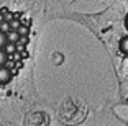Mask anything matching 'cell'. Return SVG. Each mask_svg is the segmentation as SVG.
Returning <instances> with one entry per match:
<instances>
[{
  "mask_svg": "<svg viewBox=\"0 0 128 126\" xmlns=\"http://www.w3.org/2000/svg\"><path fill=\"white\" fill-rule=\"evenodd\" d=\"M12 77H13V74H12L10 69L5 67V66H0V85H7V84H10Z\"/></svg>",
  "mask_w": 128,
  "mask_h": 126,
  "instance_id": "1",
  "label": "cell"
},
{
  "mask_svg": "<svg viewBox=\"0 0 128 126\" xmlns=\"http://www.w3.org/2000/svg\"><path fill=\"white\" fill-rule=\"evenodd\" d=\"M118 49H120V52H123L125 56H128V34L120 39V43H118Z\"/></svg>",
  "mask_w": 128,
  "mask_h": 126,
  "instance_id": "2",
  "label": "cell"
},
{
  "mask_svg": "<svg viewBox=\"0 0 128 126\" xmlns=\"http://www.w3.org/2000/svg\"><path fill=\"white\" fill-rule=\"evenodd\" d=\"M7 39H8V43H18L20 41V33L16 30H10L7 33Z\"/></svg>",
  "mask_w": 128,
  "mask_h": 126,
  "instance_id": "3",
  "label": "cell"
},
{
  "mask_svg": "<svg viewBox=\"0 0 128 126\" xmlns=\"http://www.w3.org/2000/svg\"><path fill=\"white\" fill-rule=\"evenodd\" d=\"M8 56H10V54H8L5 49H0V66H5V64H7Z\"/></svg>",
  "mask_w": 128,
  "mask_h": 126,
  "instance_id": "4",
  "label": "cell"
},
{
  "mask_svg": "<svg viewBox=\"0 0 128 126\" xmlns=\"http://www.w3.org/2000/svg\"><path fill=\"white\" fill-rule=\"evenodd\" d=\"M10 30H12L10 21H7V20H4V21H0V31H4V33H8Z\"/></svg>",
  "mask_w": 128,
  "mask_h": 126,
  "instance_id": "5",
  "label": "cell"
},
{
  "mask_svg": "<svg viewBox=\"0 0 128 126\" xmlns=\"http://www.w3.org/2000/svg\"><path fill=\"white\" fill-rule=\"evenodd\" d=\"M16 31L20 33V36H28V34H30V28H28L26 25H20Z\"/></svg>",
  "mask_w": 128,
  "mask_h": 126,
  "instance_id": "6",
  "label": "cell"
},
{
  "mask_svg": "<svg viewBox=\"0 0 128 126\" xmlns=\"http://www.w3.org/2000/svg\"><path fill=\"white\" fill-rule=\"evenodd\" d=\"M16 48H18V46H16V43H7V46H5V51L8 52V54H13V52L16 51Z\"/></svg>",
  "mask_w": 128,
  "mask_h": 126,
  "instance_id": "7",
  "label": "cell"
},
{
  "mask_svg": "<svg viewBox=\"0 0 128 126\" xmlns=\"http://www.w3.org/2000/svg\"><path fill=\"white\" fill-rule=\"evenodd\" d=\"M8 39H7V33H4V31H0V49H4L5 46H7Z\"/></svg>",
  "mask_w": 128,
  "mask_h": 126,
  "instance_id": "8",
  "label": "cell"
},
{
  "mask_svg": "<svg viewBox=\"0 0 128 126\" xmlns=\"http://www.w3.org/2000/svg\"><path fill=\"white\" fill-rule=\"evenodd\" d=\"M10 26H12V30H18L20 23H18V21H15V20H12V21H10Z\"/></svg>",
  "mask_w": 128,
  "mask_h": 126,
  "instance_id": "9",
  "label": "cell"
},
{
  "mask_svg": "<svg viewBox=\"0 0 128 126\" xmlns=\"http://www.w3.org/2000/svg\"><path fill=\"white\" fill-rule=\"evenodd\" d=\"M125 28H126V31H128V13L125 15Z\"/></svg>",
  "mask_w": 128,
  "mask_h": 126,
  "instance_id": "10",
  "label": "cell"
}]
</instances>
